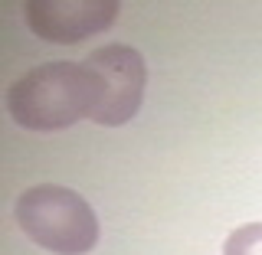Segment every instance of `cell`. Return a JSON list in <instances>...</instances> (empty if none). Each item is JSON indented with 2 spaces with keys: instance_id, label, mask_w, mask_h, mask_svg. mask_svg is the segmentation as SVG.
Here are the masks:
<instances>
[{
  "instance_id": "cell-5",
  "label": "cell",
  "mask_w": 262,
  "mask_h": 255,
  "mask_svg": "<svg viewBox=\"0 0 262 255\" xmlns=\"http://www.w3.org/2000/svg\"><path fill=\"white\" fill-rule=\"evenodd\" d=\"M223 255H262V223H246L226 236Z\"/></svg>"
},
{
  "instance_id": "cell-4",
  "label": "cell",
  "mask_w": 262,
  "mask_h": 255,
  "mask_svg": "<svg viewBox=\"0 0 262 255\" xmlns=\"http://www.w3.org/2000/svg\"><path fill=\"white\" fill-rule=\"evenodd\" d=\"M118 16V0H30L23 4L27 27L46 43H82L108 30Z\"/></svg>"
},
{
  "instance_id": "cell-2",
  "label": "cell",
  "mask_w": 262,
  "mask_h": 255,
  "mask_svg": "<svg viewBox=\"0 0 262 255\" xmlns=\"http://www.w3.org/2000/svg\"><path fill=\"white\" fill-rule=\"evenodd\" d=\"M13 216L27 239L53 255H85L98 242L95 210L82 193L59 183H39L20 193Z\"/></svg>"
},
{
  "instance_id": "cell-3",
  "label": "cell",
  "mask_w": 262,
  "mask_h": 255,
  "mask_svg": "<svg viewBox=\"0 0 262 255\" xmlns=\"http://www.w3.org/2000/svg\"><path fill=\"white\" fill-rule=\"evenodd\" d=\"M82 65L102 79V102L92 114L95 125L118 128L135 118L144 102V82H147L144 56L135 46L112 43V46L92 49Z\"/></svg>"
},
{
  "instance_id": "cell-1",
  "label": "cell",
  "mask_w": 262,
  "mask_h": 255,
  "mask_svg": "<svg viewBox=\"0 0 262 255\" xmlns=\"http://www.w3.org/2000/svg\"><path fill=\"white\" fill-rule=\"evenodd\" d=\"M102 102V79L82 62H43L7 88V111L27 131H62L92 118Z\"/></svg>"
}]
</instances>
